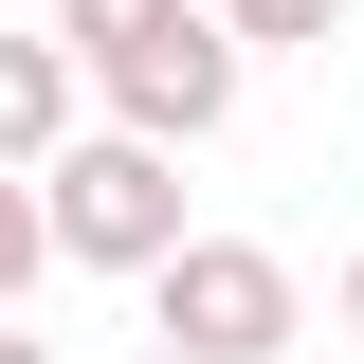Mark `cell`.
I'll return each mask as SVG.
<instances>
[{"instance_id": "9", "label": "cell", "mask_w": 364, "mask_h": 364, "mask_svg": "<svg viewBox=\"0 0 364 364\" xmlns=\"http://www.w3.org/2000/svg\"><path fill=\"white\" fill-rule=\"evenodd\" d=\"M346 346H364V255H346Z\"/></svg>"}, {"instance_id": "3", "label": "cell", "mask_w": 364, "mask_h": 364, "mask_svg": "<svg viewBox=\"0 0 364 364\" xmlns=\"http://www.w3.org/2000/svg\"><path fill=\"white\" fill-rule=\"evenodd\" d=\"M237 109V37H219V0H182L146 55H109V128H146V146H200Z\"/></svg>"}, {"instance_id": "8", "label": "cell", "mask_w": 364, "mask_h": 364, "mask_svg": "<svg viewBox=\"0 0 364 364\" xmlns=\"http://www.w3.org/2000/svg\"><path fill=\"white\" fill-rule=\"evenodd\" d=\"M0 364H55V346H37V328H0Z\"/></svg>"}, {"instance_id": "2", "label": "cell", "mask_w": 364, "mask_h": 364, "mask_svg": "<svg viewBox=\"0 0 364 364\" xmlns=\"http://www.w3.org/2000/svg\"><path fill=\"white\" fill-rule=\"evenodd\" d=\"M146 328H164L182 364H273L291 328H310V291H291L273 237H182V255L146 273Z\"/></svg>"}, {"instance_id": "4", "label": "cell", "mask_w": 364, "mask_h": 364, "mask_svg": "<svg viewBox=\"0 0 364 364\" xmlns=\"http://www.w3.org/2000/svg\"><path fill=\"white\" fill-rule=\"evenodd\" d=\"M55 146H73V55H55V37H0V164L37 182Z\"/></svg>"}, {"instance_id": "10", "label": "cell", "mask_w": 364, "mask_h": 364, "mask_svg": "<svg viewBox=\"0 0 364 364\" xmlns=\"http://www.w3.org/2000/svg\"><path fill=\"white\" fill-rule=\"evenodd\" d=\"M146 364H182V346H146Z\"/></svg>"}, {"instance_id": "6", "label": "cell", "mask_w": 364, "mask_h": 364, "mask_svg": "<svg viewBox=\"0 0 364 364\" xmlns=\"http://www.w3.org/2000/svg\"><path fill=\"white\" fill-rule=\"evenodd\" d=\"M219 37H237V55H328L346 0H219Z\"/></svg>"}, {"instance_id": "5", "label": "cell", "mask_w": 364, "mask_h": 364, "mask_svg": "<svg viewBox=\"0 0 364 364\" xmlns=\"http://www.w3.org/2000/svg\"><path fill=\"white\" fill-rule=\"evenodd\" d=\"M164 18H182V0H55V55H91V73H109V55H146Z\"/></svg>"}, {"instance_id": "7", "label": "cell", "mask_w": 364, "mask_h": 364, "mask_svg": "<svg viewBox=\"0 0 364 364\" xmlns=\"http://www.w3.org/2000/svg\"><path fill=\"white\" fill-rule=\"evenodd\" d=\"M37 255H55V219H37V182L0 164V310H18V291H37Z\"/></svg>"}, {"instance_id": "1", "label": "cell", "mask_w": 364, "mask_h": 364, "mask_svg": "<svg viewBox=\"0 0 364 364\" xmlns=\"http://www.w3.org/2000/svg\"><path fill=\"white\" fill-rule=\"evenodd\" d=\"M37 219H55V255H91V273H164V255H182V146L73 128V146L37 164Z\"/></svg>"}]
</instances>
